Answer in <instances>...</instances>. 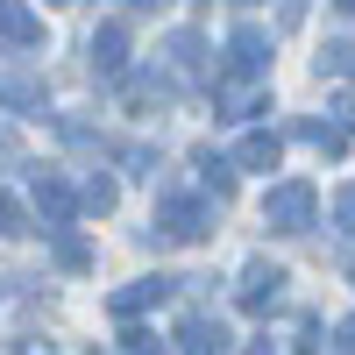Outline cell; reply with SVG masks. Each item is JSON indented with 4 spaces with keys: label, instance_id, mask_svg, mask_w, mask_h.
Listing matches in <instances>:
<instances>
[{
    "label": "cell",
    "instance_id": "obj_18",
    "mask_svg": "<svg viewBox=\"0 0 355 355\" xmlns=\"http://www.w3.org/2000/svg\"><path fill=\"white\" fill-rule=\"evenodd\" d=\"M0 234H21V206H15L8 192H0Z\"/></svg>",
    "mask_w": 355,
    "mask_h": 355
},
{
    "label": "cell",
    "instance_id": "obj_22",
    "mask_svg": "<svg viewBox=\"0 0 355 355\" xmlns=\"http://www.w3.org/2000/svg\"><path fill=\"white\" fill-rule=\"evenodd\" d=\"M334 341H341V355H355V320H341V334H334Z\"/></svg>",
    "mask_w": 355,
    "mask_h": 355
},
{
    "label": "cell",
    "instance_id": "obj_21",
    "mask_svg": "<svg viewBox=\"0 0 355 355\" xmlns=\"http://www.w3.org/2000/svg\"><path fill=\"white\" fill-rule=\"evenodd\" d=\"M21 157V142H15V128H0V164H15Z\"/></svg>",
    "mask_w": 355,
    "mask_h": 355
},
{
    "label": "cell",
    "instance_id": "obj_13",
    "mask_svg": "<svg viewBox=\"0 0 355 355\" xmlns=\"http://www.w3.org/2000/svg\"><path fill=\"white\" fill-rule=\"evenodd\" d=\"M0 107H43V78H21V71H0Z\"/></svg>",
    "mask_w": 355,
    "mask_h": 355
},
{
    "label": "cell",
    "instance_id": "obj_11",
    "mask_svg": "<svg viewBox=\"0 0 355 355\" xmlns=\"http://www.w3.org/2000/svg\"><path fill=\"white\" fill-rule=\"evenodd\" d=\"M164 57H171V64L185 71V78H199V71H206V43L192 36V28H178V36L164 43Z\"/></svg>",
    "mask_w": 355,
    "mask_h": 355
},
{
    "label": "cell",
    "instance_id": "obj_14",
    "mask_svg": "<svg viewBox=\"0 0 355 355\" xmlns=\"http://www.w3.org/2000/svg\"><path fill=\"white\" fill-rule=\"evenodd\" d=\"M299 135L313 142V150H320V157H341V150H348V142H341V128H327V121H306Z\"/></svg>",
    "mask_w": 355,
    "mask_h": 355
},
{
    "label": "cell",
    "instance_id": "obj_2",
    "mask_svg": "<svg viewBox=\"0 0 355 355\" xmlns=\"http://www.w3.org/2000/svg\"><path fill=\"white\" fill-rule=\"evenodd\" d=\"M157 227H164V242H199V234H214V206H199V199H164V206H157Z\"/></svg>",
    "mask_w": 355,
    "mask_h": 355
},
{
    "label": "cell",
    "instance_id": "obj_16",
    "mask_svg": "<svg viewBox=\"0 0 355 355\" xmlns=\"http://www.w3.org/2000/svg\"><path fill=\"white\" fill-rule=\"evenodd\" d=\"M57 263H64V270H85V263H93V249H85L78 234H57Z\"/></svg>",
    "mask_w": 355,
    "mask_h": 355
},
{
    "label": "cell",
    "instance_id": "obj_1",
    "mask_svg": "<svg viewBox=\"0 0 355 355\" xmlns=\"http://www.w3.org/2000/svg\"><path fill=\"white\" fill-rule=\"evenodd\" d=\"M313 206H320L313 185H306V178H291V185H277L270 199H263V220H270L277 234H306V227H313Z\"/></svg>",
    "mask_w": 355,
    "mask_h": 355
},
{
    "label": "cell",
    "instance_id": "obj_15",
    "mask_svg": "<svg viewBox=\"0 0 355 355\" xmlns=\"http://www.w3.org/2000/svg\"><path fill=\"white\" fill-rule=\"evenodd\" d=\"M320 71H334V78H355V43H327V50H320Z\"/></svg>",
    "mask_w": 355,
    "mask_h": 355
},
{
    "label": "cell",
    "instance_id": "obj_5",
    "mask_svg": "<svg viewBox=\"0 0 355 355\" xmlns=\"http://www.w3.org/2000/svg\"><path fill=\"white\" fill-rule=\"evenodd\" d=\"M227 57H234V71H242V78H263V64H270V36H263V28H234V36H227Z\"/></svg>",
    "mask_w": 355,
    "mask_h": 355
},
{
    "label": "cell",
    "instance_id": "obj_9",
    "mask_svg": "<svg viewBox=\"0 0 355 355\" xmlns=\"http://www.w3.org/2000/svg\"><path fill=\"white\" fill-rule=\"evenodd\" d=\"M93 64H100L107 78H114V71L128 64V28H121V21H107L100 36H93Z\"/></svg>",
    "mask_w": 355,
    "mask_h": 355
},
{
    "label": "cell",
    "instance_id": "obj_17",
    "mask_svg": "<svg viewBox=\"0 0 355 355\" xmlns=\"http://www.w3.org/2000/svg\"><path fill=\"white\" fill-rule=\"evenodd\" d=\"M85 206H93V214H114V178H85Z\"/></svg>",
    "mask_w": 355,
    "mask_h": 355
},
{
    "label": "cell",
    "instance_id": "obj_20",
    "mask_svg": "<svg viewBox=\"0 0 355 355\" xmlns=\"http://www.w3.org/2000/svg\"><path fill=\"white\" fill-rule=\"evenodd\" d=\"M277 21H284V28H299V21H306V0H284V8H277Z\"/></svg>",
    "mask_w": 355,
    "mask_h": 355
},
{
    "label": "cell",
    "instance_id": "obj_8",
    "mask_svg": "<svg viewBox=\"0 0 355 355\" xmlns=\"http://www.w3.org/2000/svg\"><path fill=\"white\" fill-rule=\"evenodd\" d=\"M171 291H178V277H142V284H128V291H114V320H135L142 306L171 299Z\"/></svg>",
    "mask_w": 355,
    "mask_h": 355
},
{
    "label": "cell",
    "instance_id": "obj_4",
    "mask_svg": "<svg viewBox=\"0 0 355 355\" xmlns=\"http://www.w3.org/2000/svg\"><path fill=\"white\" fill-rule=\"evenodd\" d=\"M178 341H185V355H227V327L206 313H185L178 320Z\"/></svg>",
    "mask_w": 355,
    "mask_h": 355
},
{
    "label": "cell",
    "instance_id": "obj_23",
    "mask_svg": "<svg viewBox=\"0 0 355 355\" xmlns=\"http://www.w3.org/2000/svg\"><path fill=\"white\" fill-rule=\"evenodd\" d=\"M128 8H164V0H128Z\"/></svg>",
    "mask_w": 355,
    "mask_h": 355
},
{
    "label": "cell",
    "instance_id": "obj_6",
    "mask_svg": "<svg viewBox=\"0 0 355 355\" xmlns=\"http://www.w3.org/2000/svg\"><path fill=\"white\" fill-rule=\"evenodd\" d=\"M277 291H284V270H277V263H249V270H242V306H249V313L277 306Z\"/></svg>",
    "mask_w": 355,
    "mask_h": 355
},
{
    "label": "cell",
    "instance_id": "obj_10",
    "mask_svg": "<svg viewBox=\"0 0 355 355\" xmlns=\"http://www.w3.org/2000/svg\"><path fill=\"white\" fill-rule=\"evenodd\" d=\"M36 206H43L50 220H71V185L57 171H36Z\"/></svg>",
    "mask_w": 355,
    "mask_h": 355
},
{
    "label": "cell",
    "instance_id": "obj_19",
    "mask_svg": "<svg viewBox=\"0 0 355 355\" xmlns=\"http://www.w3.org/2000/svg\"><path fill=\"white\" fill-rule=\"evenodd\" d=\"M334 220H341V227H348V234H355V185H348V192H341V199H334Z\"/></svg>",
    "mask_w": 355,
    "mask_h": 355
},
{
    "label": "cell",
    "instance_id": "obj_3",
    "mask_svg": "<svg viewBox=\"0 0 355 355\" xmlns=\"http://www.w3.org/2000/svg\"><path fill=\"white\" fill-rule=\"evenodd\" d=\"M214 107L227 114V121H249V114L270 107V85H263V78H220L214 85Z\"/></svg>",
    "mask_w": 355,
    "mask_h": 355
},
{
    "label": "cell",
    "instance_id": "obj_12",
    "mask_svg": "<svg viewBox=\"0 0 355 355\" xmlns=\"http://www.w3.org/2000/svg\"><path fill=\"white\" fill-rule=\"evenodd\" d=\"M277 157H284L277 135H249L242 150H234V164H242V171H277Z\"/></svg>",
    "mask_w": 355,
    "mask_h": 355
},
{
    "label": "cell",
    "instance_id": "obj_7",
    "mask_svg": "<svg viewBox=\"0 0 355 355\" xmlns=\"http://www.w3.org/2000/svg\"><path fill=\"white\" fill-rule=\"evenodd\" d=\"M0 43L8 50H28V43H43V21L21 8V0H0Z\"/></svg>",
    "mask_w": 355,
    "mask_h": 355
}]
</instances>
